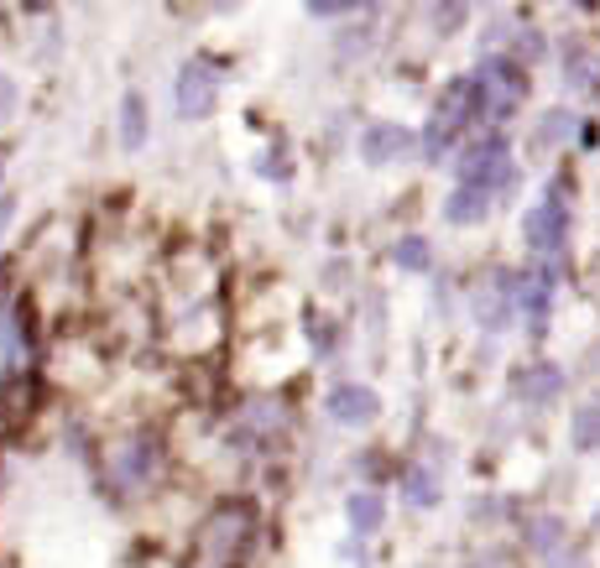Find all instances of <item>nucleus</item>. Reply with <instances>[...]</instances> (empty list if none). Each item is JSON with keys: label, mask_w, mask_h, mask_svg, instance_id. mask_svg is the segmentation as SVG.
<instances>
[{"label": "nucleus", "mask_w": 600, "mask_h": 568, "mask_svg": "<svg viewBox=\"0 0 600 568\" xmlns=\"http://www.w3.org/2000/svg\"><path fill=\"white\" fill-rule=\"evenodd\" d=\"M329 417L340 423V428H371L381 417V396L366 386V381H340L335 392H329Z\"/></svg>", "instance_id": "4"}, {"label": "nucleus", "mask_w": 600, "mask_h": 568, "mask_svg": "<svg viewBox=\"0 0 600 568\" xmlns=\"http://www.w3.org/2000/svg\"><path fill=\"white\" fill-rule=\"evenodd\" d=\"M569 438H575V449H580V454L600 449V402L575 407V417H569Z\"/></svg>", "instance_id": "11"}, {"label": "nucleus", "mask_w": 600, "mask_h": 568, "mask_svg": "<svg viewBox=\"0 0 600 568\" xmlns=\"http://www.w3.org/2000/svg\"><path fill=\"white\" fill-rule=\"evenodd\" d=\"M476 568H517V564H512V558H501V553H491V558H480Z\"/></svg>", "instance_id": "18"}, {"label": "nucleus", "mask_w": 600, "mask_h": 568, "mask_svg": "<svg viewBox=\"0 0 600 568\" xmlns=\"http://www.w3.org/2000/svg\"><path fill=\"white\" fill-rule=\"evenodd\" d=\"M522 53V63H538L548 47H543V32H533V26H522V32H512V58Z\"/></svg>", "instance_id": "15"}, {"label": "nucleus", "mask_w": 600, "mask_h": 568, "mask_svg": "<svg viewBox=\"0 0 600 568\" xmlns=\"http://www.w3.org/2000/svg\"><path fill=\"white\" fill-rule=\"evenodd\" d=\"M413 152H418V136L407 125H397V120H371L360 131V157L371 167H392L397 157H413Z\"/></svg>", "instance_id": "3"}, {"label": "nucleus", "mask_w": 600, "mask_h": 568, "mask_svg": "<svg viewBox=\"0 0 600 568\" xmlns=\"http://www.w3.org/2000/svg\"><path fill=\"white\" fill-rule=\"evenodd\" d=\"M512 392L522 396V402H554V396L564 392V371L554 365V360H538V365H522V371H512Z\"/></svg>", "instance_id": "5"}, {"label": "nucleus", "mask_w": 600, "mask_h": 568, "mask_svg": "<svg viewBox=\"0 0 600 568\" xmlns=\"http://www.w3.org/2000/svg\"><path fill=\"white\" fill-rule=\"evenodd\" d=\"M257 173L272 177V183H287V177H293V162L282 157V152H261V157H257Z\"/></svg>", "instance_id": "16"}, {"label": "nucleus", "mask_w": 600, "mask_h": 568, "mask_svg": "<svg viewBox=\"0 0 600 568\" xmlns=\"http://www.w3.org/2000/svg\"><path fill=\"white\" fill-rule=\"evenodd\" d=\"M564 230H569V204L559 198V188H548V198L533 204L527 219H522V240L538 261H554L564 251Z\"/></svg>", "instance_id": "1"}, {"label": "nucleus", "mask_w": 600, "mask_h": 568, "mask_svg": "<svg viewBox=\"0 0 600 568\" xmlns=\"http://www.w3.org/2000/svg\"><path fill=\"white\" fill-rule=\"evenodd\" d=\"M345 522L356 532H377L386 522V501H381L377 490H350L345 495Z\"/></svg>", "instance_id": "7"}, {"label": "nucleus", "mask_w": 600, "mask_h": 568, "mask_svg": "<svg viewBox=\"0 0 600 568\" xmlns=\"http://www.w3.org/2000/svg\"><path fill=\"white\" fill-rule=\"evenodd\" d=\"M491 204H497V198L480 194V188H455V194L444 198V219H449V225H480V219L491 215Z\"/></svg>", "instance_id": "6"}, {"label": "nucleus", "mask_w": 600, "mask_h": 568, "mask_svg": "<svg viewBox=\"0 0 600 568\" xmlns=\"http://www.w3.org/2000/svg\"><path fill=\"white\" fill-rule=\"evenodd\" d=\"M173 99H178L183 120H209L215 105H220V74L204 58H188L178 68V84H173Z\"/></svg>", "instance_id": "2"}, {"label": "nucleus", "mask_w": 600, "mask_h": 568, "mask_svg": "<svg viewBox=\"0 0 600 568\" xmlns=\"http://www.w3.org/2000/svg\"><path fill=\"white\" fill-rule=\"evenodd\" d=\"M120 146H126V152H141V146H146V99H141L137 89L120 99Z\"/></svg>", "instance_id": "9"}, {"label": "nucleus", "mask_w": 600, "mask_h": 568, "mask_svg": "<svg viewBox=\"0 0 600 568\" xmlns=\"http://www.w3.org/2000/svg\"><path fill=\"white\" fill-rule=\"evenodd\" d=\"M575 125H580V116L554 105V110H543V120H538V141H543V146H554V141H569V136H575Z\"/></svg>", "instance_id": "14"}, {"label": "nucleus", "mask_w": 600, "mask_h": 568, "mask_svg": "<svg viewBox=\"0 0 600 568\" xmlns=\"http://www.w3.org/2000/svg\"><path fill=\"white\" fill-rule=\"evenodd\" d=\"M596 402H600V396H596Z\"/></svg>", "instance_id": "19"}, {"label": "nucleus", "mask_w": 600, "mask_h": 568, "mask_svg": "<svg viewBox=\"0 0 600 568\" xmlns=\"http://www.w3.org/2000/svg\"><path fill=\"white\" fill-rule=\"evenodd\" d=\"M522 543H527L533 553H548V558H554V553H564V522L554 516V511L527 516V522H522Z\"/></svg>", "instance_id": "8"}, {"label": "nucleus", "mask_w": 600, "mask_h": 568, "mask_svg": "<svg viewBox=\"0 0 600 568\" xmlns=\"http://www.w3.org/2000/svg\"><path fill=\"white\" fill-rule=\"evenodd\" d=\"M11 110H17V84H11L6 74H0V125L11 120Z\"/></svg>", "instance_id": "17"}, {"label": "nucleus", "mask_w": 600, "mask_h": 568, "mask_svg": "<svg viewBox=\"0 0 600 568\" xmlns=\"http://www.w3.org/2000/svg\"><path fill=\"white\" fill-rule=\"evenodd\" d=\"M392 261H397L402 272H413V276L434 272V251H428V240H423V236H402V240H392Z\"/></svg>", "instance_id": "12"}, {"label": "nucleus", "mask_w": 600, "mask_h": 568, "mask_svg": "<svg viewBox=\"0 0 600 568\" xmlns=\"http://www.w3.org/2000/svg\"><path fill=\"white\" fill-rule=\"evenodd\" d=\"M564 79L575 84V89H596L600 84V58L590 47H569L564 53Z\"/></svg>", "instance_id": "13"}, {"label": "nucleus", "mask_w": 600, "mask_h": 568, "mask_svg": "<svg viewBox=\"0 0 600 568\" xmlns=\"http://www.w3.org/2000/svg\"><path fill=\"white\" fill-rule=\"evenodd\" d=\"M402 495L423 511L439 506V480H434V470H428V465H407V470H402Z\"/></svg>", "instance_id": "10"}]
</instances>
